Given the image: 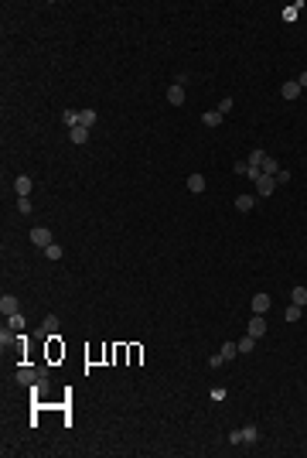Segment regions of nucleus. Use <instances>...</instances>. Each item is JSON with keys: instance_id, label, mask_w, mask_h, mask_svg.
<instances>
[{"instance_id": "obj_27", "label": "nucleus", "mask_w": 307, "mask_h": 458, "mask_svg": "<svg viewBox=\"0 0 307 458\" xmlns=\"http://www.w3.org/2000/svg\"><path fill=\"white\" fill-rule=\"evenodd\" d=\"M208 397H212V400H226V386H212Z\"/></svg>"}, {"instance_id": "obj_16", "label": "nucleus", "mask_w": 307, "mask_h": 458, "mask_svg": "<svg viewBox=\"0 0 307 458\" xmlns=\"http://www.w3.org/2000/svg\"><path fill=\"white\" fill-rule=\"evenodd\" d=\"M290 301H294V305H301V308L307 305V287H304V284H297V287L290 291Z\"/></svg>"}, {"instance_id": "obj_11", "label": "nucleus", "mask_w": 307, "mask_h": 458, "mask_svg": "<svg viewBox=\"0 0 307 458\" xmlns=\"http://www.w3.org/2000/svg\"><path fill=\"white\" fill-rule=\"evenodd\" d=\"M188 192L202 195V192H205V174H188Z\"/></svg>"}, {"instance_id": "obj_13", "label": "nucleus", "mask_w": 307, "mask_h": 458, "mask_svg": "<svg viewBox=\"0 0 307 458\" xmlns=\"http://www.w3.org/2000/svg\"><path fill=\"white\" fill-rule=\"evenodd\" d=\"M239 431H242V445H256V441H259L256 424H246V428H239Z\"/></svg>"}, {"instance_id": "obj_31", "label": "nucleus", "mask_w": 307, "mask_h": 458, "mask_svg": "<svg viewBox=\"0 0 307 458\" xmlns=\"http://www.w3.org/2000/svg\"><path fill=\"white\" fill-rule=\"evenodd\" d=\"M246 171H249V161H235V174H242V178H246Z\"/></svg>"}, {"instance_id": "obj_5", "label": "nucleus", "mask_w": 307, "mask_h": 458, "mask_svg": "<svg viewBox=\"0 0 307 458\" xmlns=\"http://www.w3.org/2000/svg\"><path fill=\"white\" fill-rule=\"evenodd\" d=\"M38 380H41V373H34L31 366H21V370H17V383H21V386H34Z\"/></svg>"}, {"instance_id": "obj_24", "label": "nucleus", "mask_w": 307, "mask_h": 458, "mask_svg": "<svg viewBox=\"0 0 307 458\" xmlns=\"http://www.w3.org/2000/svg\"><path fill=\"white\" fill-rule=\"evenodd\" d=\"M253 345H256V339L246 332V339H239V356H242V352H253Z\"/></svg>"}, {"instance_id": "obj_9", "label": "nucleus", "mask_w": 307, "mask_h": 458, "mask_svg": "<svg viewBox=\"0 0 307 458\" xmlns=\"http://www.w3.org/2000/svg\"><path fill=\"white\" fill-rule=\"evenodd\" d=\"M0 311H3L7 318L17 315V298H14V294H3V298H0Z\"/></svg>"}, {"instance_id": "obj_4", "label": "nucleus", "mask_w": 307, "mask_h": 458, "mask_svg": "<svg viewBox=\"0 0 307 458\" xmlns=\"http://www.w3.org/2000/svg\"><path fill=\"white\" fill-rule=\"evenodd\" d=\"M246 332H249L253 339H263V335H266V318H263V315H253V318H249V328H246Z\"/></svg>"}, {"instance_id": "obj_33", "label": "nucleus", "mask_w": 307, "mask_h": 458, "mask_svg": "<svg viewBox=\"0 0 307 458\" xmlns=\"http://www.w3.org/2000/svg\"><path fill=\"white\" fill-rule=\"evenodd\" d=\"M229 445H242V431H232V434H229Z\"/></svg>"}, {"instance_id": "obj_17", "label": "nucleus", "mask_w": 307, "mask_h": 458, "mask_svg": "<svg viewBox=\"0 0 307 458\" xmlns=\"http://www.w3.org/2000/svg\"><path fill=\"white\" fill-rule=\"evenodd\" d=\"M253 205H256L253 195H239V199H235V209H239V212H253Z\"/></svg>"}, {"instance_id": "obj_10", "label": "nucleus", "mask_w": 307, "mask_h": 458, "mask_svg": "<svg viewBox=\"0 0 307 458\" xmlns=\"http://www.w3.org/2000/svg\"><path fill=\"white\" fill-rule=\"evenodd\" d=\"M69 141H72L76 147H82V144L89 141V130H85V127H72V130H69Z\"/></svg>"}, {"instance_id": "obj_29", "label": "nucleus", "mask_w": 307, "mask_h": 458, "mask_svg": "<svg viewBox=\"0 0 307 458\" xmlns=\"http://www.w3.org/2000/svg\"><path fill=\"white\" fill-rule=\"evenodd\" d=\"M10 328H24V315H21V311L10 315Z\"/></svg>"}, {"instance_id": "obj_20", "label": "nucleus", "mask_w": 307, "mask_h": 458, "mask_svg": "<svg viewBox=\"0 0 307 458\" xmlns=\"http://www.w3.org/2000/svg\"><path fill=\"white\" fill-rule=\"evenodd\" d=\"M259 171H263V174H273V178H277V171H280L277 157H270V154H266V161H263V168H259Z\"/></svg>"}, {"instance_id": "obj_23", "label": "nucleus", "mask_w": 307, "mask_h": 458, "mask_svg": "<svg viewBox=\"0 0 307 458\" xmlns=\"http://www.w3.org/2000/svg\"><path fill=\"white\" fill-rule=\"evenodd\" d=\"M45 260H62V246H58V243L45 246Z\"/></svg>"}, {"instance_id": "obj_28", "label": "nucleus", "mask_w": 307, "mask_h": 458, "mask_svg": "<svg viewBox=\"0 0 307 458\" xmlns=\"http://www.w3.org/2000/svg\"><path fill=\"white\" fill-rule=\"evenodd\" d=\"M215 110H219V113H222V116H226V113H229V110H232V96H226V99H222V103H219V106H215Z\"/></svg>"}, {"instance_id": "obj_6", "label": "nucleus", "mask_w": 307, "mask_h": 458, "mask_svg": "<svg viewBox=\"0 0 307 458\" xmlns=\"http://www.w3.org/2000/svg\"><path fill=\"white\" fill-rule=\"evenodd\" d=\"M273 305V298L270 294H253V315H266Z\"/></svg>"}, {"instance_id": "obj_19", "label": "nucleus", "mask_w": 307, "mask_h": 458, "mask_svg": "<svg viewBox=\"0 0 307 458\" xmlns=\"http://www.w3.org/2000/svg\"><path fill=\"white\" fill-rule=\"evenodd\" d=\"M301 315H304V308L294 305V301H290V305H287V311H283V318H287V321H301Z\"/></svg>"}, {"instance_id": "obj_25", "label": "nucleus", "mask_w": 307, "mask_h": 458, "mask_svg": "<svg viewBox=\"0 0 307 458\" xmlns=\"http://www.w3.org/2000/svg\"><path fill=\"white\" fill-rule=\"evenodd\" d=\"M17 212H24V216L31 212V199H27V195H24V199H17Z\"/></svg>"}, {"instance_id": "obj_30", "label": "nucleus", "mask_w": 307, "mask_h": 458, "mask_svg": "<svg viewBox=\"0 0 307 458\" xmlns=\"http://www.w3.org/2000/svg\"><path fill=\"white\" fill-rule=\"evenodd\" d=\"M58 339H62V335H55V342H51V359H58V356H62V352H65V349H62V345H58Z\"/></svg>"}, {"instance_id": "obj_7", "label": "nucleus", "mask_w": 307, "mask_h": 458, "mask_svg": "<svg viewBox=\"0 0 307 458\" xmlns=\"http://www.w3.org/2000/svg\"><path fill=\"white\" fill-rule=\"evenodd\" d=\"M301 92H304V89L297 86V79H290V82H283V89H280V96H283V99H297Z\"/></svg>"}, {"instance_id": "obj_3", "label": "nucleus", "mask_w": 307, "mask_h": 458, "mask_svg": "<svg viewBox=\"0 0 307 458\" xmlns=\"http://www.w3.org/2000/svg\"><path fill=\"white\" fill-rule=\"evenodd\" d=\"M31 188H34V181H31V174H17V178H14V192H17V199H24V195H31Z\"/></svg>"}, {"instance_id": "obj_18", "label": "nucleus", "mask_w": 307, "mask_h": 458, "mask_svg": "<svg viewBox=\"0 0 307 458\" xmlns=\"http://www.w3.org/2000/svg\"><path fill=\"white\" fill-rule=\"evenodd\" d=\"M246 161H249L253 168H263V161H266V151H263V147H253V154H249Z\"/></svg>"}, {"instance_id": "obj_14", "label": "nucleus", "mask_w": 307, "mask_h": 458, "mask_svg": "<svg viewBox=\"0 0 307 458\" xmlns=\"http://www.w3.org/2000/svg\"><path fill=\"white\" fill-rule=\"evenodd\" d=\"M167 103H171V106H181V103H184V89H181V86H171V89H167Z\"/></svg>"}, {"instance_id": "obj_12", "label": "nucleus", "mask_w": 307, "mask_h": 458, "mask_svg": "<svg viewBox=\"0 0 307 458\" xmlns=\"http://www.w3.org/2000/svg\"><path fill=\"white\" fill-rule=\"evenodd\" d=\"M55 328H58V318H55V315H48V318H45V325L34 332V339H45V335H48V332H55Z\"/></svg>"}, {"instance_id": "obj_8", "label": "nucleus", "mask_w": 307, "mask_h": 458, "mask_svg": "<svg viewBox=\"0 0 307 458\" xmlns=\"http://www.w3.org/2000/svg\"><path fill=\"white\" fill-rule=\"evenodd\" d=\"M92 123H96V110H92V106H85V110H78V127H85V130H92Z\"/></svg>"}, {"instance_id": "obj_34", "label": "nucleus", "mask_w": 307, "mask_h": 458, "mask_svg": "<svg viewBox=\"0 0 307 458\" xmlns=\"http://www.w3.org/2000/svg\"><path fill=\"white\" fill-rule=\"evenodd\" d=\"M297 86H301V89H307V72H301V76H297Z\"/></svg>"}, {"instance_id": "obj_26", "label": "nucleus", "mask_w": 307, "mask_h": 458, "mask_svg": "<svg viewBox=\"0 0 307 458\" xmlns=\"http://www.w3.org/2000/svg\"><path fill=\"white\" fill-rule=\"evenodd\" d=\"M208 366H212V370H222V366H226V359H222V352H215V356L208 359Z\"/></svg>"}, {"instance_id": "obj_15", "label": "nucleus", "mask_w": 307, "mask_h": 458, "mask_svg": "<svg viewBox=\"0 0 307 458\" xmlns=\"http://www.w3.org/2000/svg\"><path fill=\"white\" fill-rule=\"evenodd\" d=\"M222 120H226V116H222L219 110H208V113H202V123H205V127H219Z\"/></svg>"}, {"instance_id": "obj_21", "label": "nucleus", "mask_w": 307, "mask_h": 458, "mask_svg": "<svg viewBox=\"0 0 307 458\" xmlns=\"http://www.w3.org/2000/svg\"><path fill=\"white\" fill-rule=\"evenodd\" d=\"M62 123H65L69 130H72V127H78V110H65V113H62Z\"/></svg>"}, {"instance_id": "obj_1", "label": "nucleus", "mask_w": 307, "mask_h": 458, "mask_svg": "<svg viewBox=\"0 0 307 458\" xmlns=\"http://www.w3.org/2000/svg\"><path fill=\"white\" fill-rule=\"evenodd\" d=\"M31 243L45 250V246H51V243H55V236H51V229H48V226H34V229H31Z\"/></svg>"}, {"instance_id": "obj_22", "label": "nucleus", "mask_w": 307, "mask_h": 458, "mask_svg": "<svg viewBox=\"0 0 307 458\" xmlns=\"http://www.w3.org/2000/svg\"><path fill=\"white\" fill-rule=\"evenodd\" d=\"M235 356H239V342H226V345H222V359L229 363V359H235Z\"/></svg>"}, {"instance_id": "obj_2", "label": "nucleus", "mask_w": 307, "mask_h": 458, "mask_svg": "<svg viewBox=\"0 0 307 458\" xmlns=\"http://www.w3.org/2000/svg\"><path fill=\"white\" fill-rule=\"evenodd\" d=\"M273 188H277V178H273V174H259V178H256V195H259V199L273 195Z\"/></svg>"}, {"instance_id": "obj_32", "label": "nucleus", "mask_w": 307, "mask_h": 458, "mask_svg": "<svg viewBox=\"0 0 307 458\" xmlns=\"http://www.w3.org/2000/svg\"><path fill=\"white\" fill-rule=\"evenodd\" d=\"M290 181V171H277V185H287Z\"/></svg>"}]
</instances>
